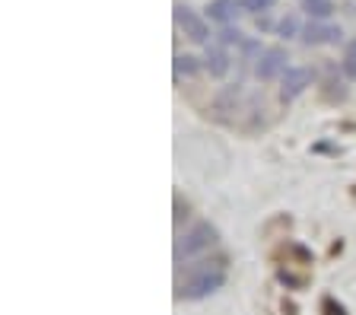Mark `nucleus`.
<instances>
[{
    "mask_svg": "<svg viewBox=\"0 0 356 315\" xmlns=\"http://www.w3.org/2000/svg\"><path fill=\"white\" fill-rule=\"evenodd\" d=\"M222 284H226V264L200 261L185 270V277H178L175 296L178 300H188V302H197V300H204V296H210V293H216Z\"/></svg>",
    "mask_w": 356,
    "mask_h": 315,
    "instance_id": "f257e3e1",
    "label": "nucleus"
},
{
    "mask_svg": "<svg viewBox=\"0 0 356 315\" xmlns=\"http://www.w3.org/2000/svg\"><path fill=\"white\" fill-rule=\"evenodd\" d=\"M216 245V226L210 223H194L181 239L175 242V264L181 261H191L194 255H204L210 248Z\"/></svg>",
    "mask_w": 356,
    "mask_h": 315,
    "instance_id": "f03ea898",
    "label": "nucleus"
},
{
    "mask_svg": "<svg viewBox=\"0 0 356 315\" xmlns=\"http://www.w3.org/2000/svg\"><path fill=\"white\" fill-rule=\"evenodd\" d=\"M175 26L185 32L191 42H197V45H207V42H210L207 19H204L200 13H194L191 7H185V3H175Z\"/></svg>",
    "mask_w": 356,
    "mask_h": 315,
    "instance_id": "7ed1b4c3",
    "label": "nucleus"
},
{
    "mask_svg": "<svg viewBox=\"0 0 356 315\" xmlns=\"http://www.w3.org/2000/svg\"><path fill=\"white\" fill-rule=\"evenodd\" d=\"M309 86H312V70L299 67V64H289L280 76V102H293V99H299Z\"/></svg>",
    "mask_w": 356,
    "mask_h": 315,
    "instance_id": "20e7f679",
    "label": "nucleus"
},
{
    "mask_svg": "<svg viewBox=\"0 0 356 315\" xmlns=\"http://www.w3.org/2000/svg\"><path fill=\"white\" fill-rule=\"evenodd\" d=\"M286 51L283 48H264V51L258 54V64H254V76L258 80H264V83H270V80H277V76H283V70L289 67L286 64Z\"/></svg>",
    "mask_w": 356,
    "mask_h": 315,
    "instance_id": "39448f33",
    "label": "nucleus"
},
{
    "mask_svg": "<svg viewBox=\"0 0 356 315\" xmlns=\"http://www.w3.org/2000/svg\"><path fill=\"white\" fill-rule=\"evenodd\" d=\"M341 26H331L325 19H312L309 26L302 29V42L309 48H318V45H334V42H341Z\"/></svg>",
    "mask_w": 356,
    "mask_h": 315,
    "instance_id": "423d86ee",
    "label": "nucleus"
},
{
    "mask_svg": "<svg viewBox=\"0 0 356 315\" xmlns=\"http://www.w3.org/2000/svg\"><path fill=\"white\" fill-rule=\"evenodd\" d=\"M232 67V60H229V51L222 45H207V54H204V70H207L210 76H226Z\"/></svg>",
    "mask_w": 356,
    "mask_h": 315,
    "instance_id": "0eeeda50",
    "label": "nucleus"
},
{
    "mask_svg": "<svg viewBox=\"0 0 356 315\" xmlns=\"http://www.w3.org/2000/svg\"><path fill=\"white\" fill-rule=\"evenodd\" d=\"M238 99H242V86L232 83V86H222L213 96V112L220 118H229V112H238Z\"/></svg>",
    "mask_w": 356,
    "mask_h": 315,
    "instance_id": "6e6552de",
    "label": "nucleus"
},
{
    "mask_svg": "<svg viewBox=\"0 0 356 315\" xmlns=\"http://www.w3.org/2000/svg\"><path fill=\"white\" fill-rule=\"evenodd\" d=\"M236 0H210L207 3V16L213 23H229L232 13H236Z\"/></svg>",
    "mask_w": 356,
    "mask_h": 315,
    "instance_id": "1a4fd4ad",
    "label": "nucleus"
},
{
    "mask_svg": "<svg viewBox=\"0 0 356 315\" xmlns=\"http://www.w3.org/2000/svg\"><path fill=\"white\" fill-rule=\"evenodd\" d=\"M172 67H175V76L181 80V76H194L200 67H204V64H197V58H194V54H175V64H172Z\"/></svg>",
    "mask_w": 356,
    "mask_h": 315,
    "instance_id": "9d476101",
    "label": "nucleus"
},
{
    "mask_svg": "<svg viewBox=\"0 0 356 315\" xmlns=\"http://www.w3.org/2000/svg\"><path fill=\"white\" fill-rule=\"evenodd\" d=\"M341 70L347 80H356V38H350L341 54Z\"/></svg>",
    "mask_w": 356,
    "mask_h": 315,
    "instance_id": "9b49d317",
    "label": "nucleus"
},
{
    "mask_svg": "<svg viewBox=\"0 0 356 315\" xmlns=\"http://www.w3.org/2000/svg\"><path fill=\"white\" fill-rule=\"evenodd\" d=\"M302 10L312 16V19H327L334 13L331 0H302Z\"/></svg>",
    "mask_w": 356,
    "mask_h": 315,
    "instance_id": "f8f14e48",
    "label": "nucleus"
},
{
    "mask_svg": "<svg viewBox=\"0 0 356 315\" xmlns=\"http://www.w3.org/2000/svg\"><path fill=\"white\" fill-rule=\"evenodd\" d=\"M236 7L242 13H267V10H274V0H236Z\"/></svg>",
    "mask_w": 356,
    "mask_h": 315,
    "instance_id": "ddd939ff",
    "label": "nucleus"
},
{
    "mask_svg": "<svg viewBox=\"0 0 356 315\" xmlns=\"http://www.w3.org/2000/svg\"><path fill=\"white\" fill-rule=\"evenodd\" d=\"M277 32H280L283 38H293V35H299V32H302V26H299V16H293V13H286L280 19V23H277Z\"/></svg>",
    "mask_w": 356,
    "mask_h": 315,
    "instance_id": "4468645a",
    "label": "nucleus"
},
{
    "mask_svg": "<svg viewBox=\"0 0 356 315\" xmlns=\"http://www.w3.org/2000/svg\"><path fill=\"white\" fill-rule=\"evenodd\" d=\"M242 42H245V38H242V32H238V29H222L220 32V45L222 48H226V45H242Z\"/></svg>",
    "mask_w": 356,
    "mask_h": 315,
    "instance_id": "2eb2a0df",
    "label": "nucleus"
}]
</instances>
